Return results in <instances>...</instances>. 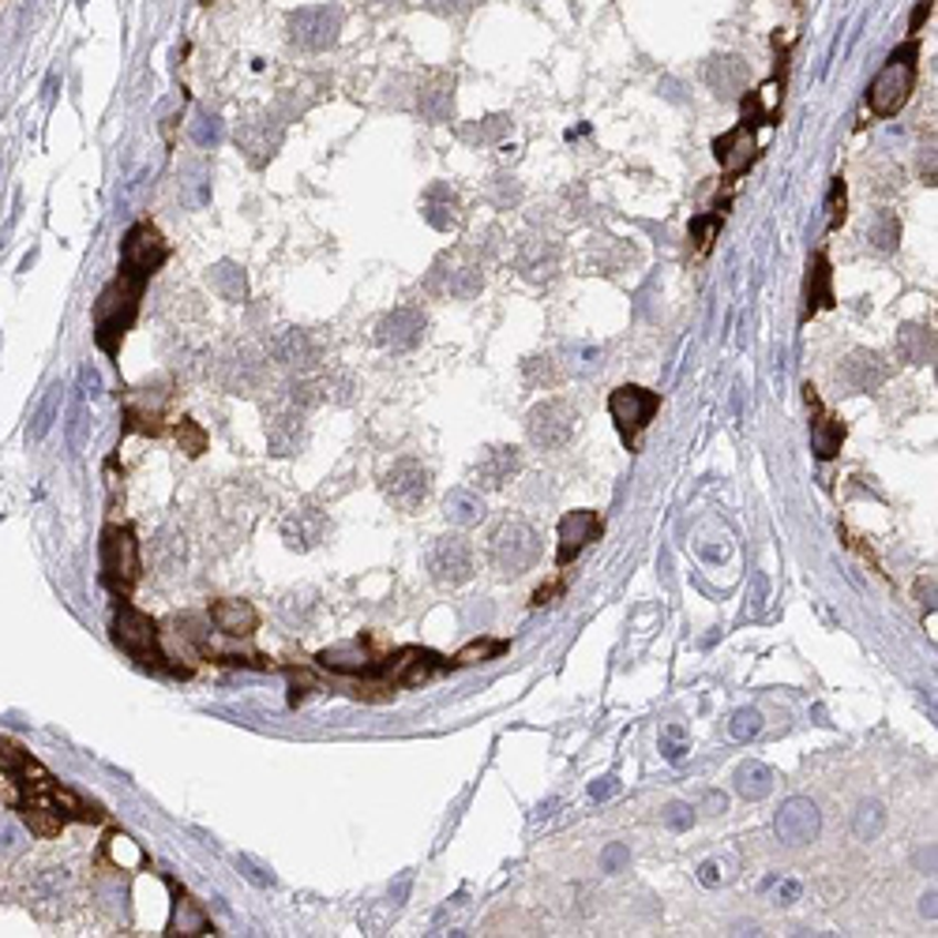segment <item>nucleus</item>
<instances>
[{
	"instance_id": "nucleus-10",
	"label": "nucleus",
	"mask_w": 938,
	"mask_h": 938,
	"mask_svg": "<svg viewBox=\"0 0 938 938\" xmlns=\"http://www.w3.org/2000/svg\"><path fill=\"white\" fill-rule=\"evenodd\" d=\"M429 571L440 586H462L470 582L473 571H477V560H473V545L470 537L462 534H447L440 537L429 548Z\"/></svg>"
},
{
	"instance_id": "nucleus-56",
	"label": "nucleus",
	"mask_w": 938,
	"mask_h": 938,
	"mask_svg": "<svg viewBox=\"0 0 938 938\" xmlns=\"http://www.w3.org/2000/svg\"><path fill=\"white\" fill-rule=\"evenodd\" d=\"M698 883H703V886H721V864H717V860H706V864L698 867Z\"/></svg>"
},
{
	"instance_id": "nucleus-33",
	"label": "nucleus",
	"mask_w": 938,
	"mask_h": 938,
	"mask_svg": "<svg viewBox=\"0 0 938 938\" xmlns=\"http://www.w3.org/2000/svg\"><path fill=\"white\" fill-rule=\"evenodd\" d=\"M211 931V920L207 913L199 908L185 889H177L173 897V920H169V935H207Z\"/></svg>"
},
{
	"instance_id": "nucleus-12",
	"label": "nucleus",
	"mask_w": 938,
	"mask_h": 938,
	"mask_svg": "<svg viewBox=\"0 0 938 938\" xmlns=\"http://www.w3.org/2000/svg\"><path fill=\"white\" fill-rule=\"evenodd\" d=\"M429 488H432L429 485V470H424L421 462H413V459L394 462L391 473H387V481H383V492L391 496V504L402 507V510L421 507L424 499H429Z\"/></svg>"
},
{
	"instance_id": "nucleus-23",
	"label": "nucleus",
	"mask_w": 938,
	"mask_h": 938,
	"mask_svg": "<svg viewBox=\"0 0 938 938\" xmlns=\"http://www.w3.org/2000/svg\"><path fill=\"white\" fill-rule=\"evenodd\" d=\"M518 271H523L529 282H548L556 271H560V244L556 241H526L523 252H518Z\"/></svg>"
},
{
	"instance_id": "nucleus-31",
	"label": "nucleus",
	"mask_w": 938,
	"mask_h": 938,
	"mask_svg": "<svg viewBox=\"0 0 938 938\" xmlns=\"http://www.w3.org/2000/svg\"><path fill=\"white\" fill-rule=\"evenodd\" d=\"M443 515L451 518L454 526L470 529L485 523V499L477 496L473 488H454L447 499H443Z\"/></svg>"
},
{
	"instance_id": "nucleus-27",
	"label": "nucleus",
	"mask_w": 938,
	"mask_h": 938,
	"mask_svg": "<svg viewBox=\"0 0 938 938\" xmlns=\"http://www.w3.org/2000/svg\"><path fill=\"white\" fill-rule=\"evenodd\" d=\"M324 534H327V518L319 515V510H312V507L297 510V515H293L289 523L282 526V537L289 541V548H301V552H308V548L316 541H324Z\"/></svg>"
},
{
	"instance_id": "nucleus-44",
	"label": "nucleus",
	"mask_w": 938,
	"mask_h": 938,
	"mask_svg": "<svg viewBox=\"0 0 938 938\" xmlns=\"http://www.w3.org/2000/svg\"><path fill=\"white\" fill-rule=\"evenodd\" d=\"M758 733H762V714H758V709L744 706V709H736V714L728 717V736H733V740L751 744Z\"/></svg>"
},
{
	"instance_id": "nucleus-58",
	"label": "nucleus",
	"mask_w": 938,
	"mask_h": 938,
	"mask_svg": "<svg viewBox=\"0 0 938 938\" xmlns=\"http://www.w3.org/2000/svg\"><path fill=\"white\" fill-rule=\"evenodd\" d=\"M920 173H924L927 185H935V139L931 144H924V150H920Z\"/></svg>"
},
{
	"instance_id": "nucleus-2",
	"label": "nucleus",
	"mask_w": 938,
	"mask_h": 938,
	"mask_svg": "<svg viewBox=\"0 0 938 938\" xmlns=\"http://www.w3.org/2000/svg\"><path fill=\"white\" fill-rule=\"evenodd\" d=\"M541 560V534L526 518H504L488 537V563L504 578L534 571Z\"/></svg>"
},
{
	"instance_id": "nucleus-24",
	"label": "nucleus",
	"mask_w": 938,
	"mask_h": 938,
	"mask_svg": "<svg viewBox=\"0 0 938 938\" xmlns=\"http://www.w3.org/2000/svg\"><path fill=\"white\" fill-rule=\"evenodd\" d=\"M714 155L728 173H740L744 166H751L755 158V136H751V120H744L740 128H733L728 136H721L714 144Z\"/></svg>"
},
{
	"instance_id": "nucleus-34",
	"label": "nucleus",
	"mask_w": 938,
	"mask_h": 938,
	"mask_svg": "<svg viewBox=\"0 0 938 938\" xmlns=\"http://www.w3.org/2000/svg\"><path fill=\"white\" fill-rule=\"evenodd\" d=\"M102 856L113 871H136L147 864V852L128 837V833H109L106 845H102Z\"/></svg>"
},
{
	"instance_id": "nucleus-52",
	"label": "nucleus",
	"mask_w": 938,
	"mask_h": 938,
	"mask_svg": "<svg viewBox=\"0 0 938 938\" xmlns=\"http://www.w3.org/2000/svg\"><path fill=\"white\" fill-rule=\"evenodd\" d=\"M496 207H515L518 199H523V185L515 181V177H496Z\"/></svg>"
},
{
	"instance_id": "nucleus-61",
	"label": "nucleus",
	"mask_w": 938,
	"mask_h": 938,
	"mask_svg": "<svg viewBox=\"0 0 938 938\" xmlns=\"http://www.w3.org/2000/svg\"><path fill=\"white\" fill-rule=\"evenodd\" d=\"M376 4H391V8H398V4H405V0H376Z\"/></svg>"
},
{
	"instance_id": "nucleus-57",
	"label": "nucleus",
	"mask_w": 938,
	"mask_h": 938,
	"mask_svg": "<svg viewBox=\"0 0 938 938\" xmlns=\"http://www.w3.org/2000/svg\"><path fill=\"white\" fill-rule=\"evenodd\" d=\"M800 902V883L795 878H784L781 886H777V905H795Z\"/></svg>"
},
{
	"instance_id": "nucleus-53",
	"label": "nucleus",
	"mask_w": 938,
	"mask_h": 938,
	"mask_svg": "<svg viewBox=\"0 0 938 938\" xmlns=\"http://www.w3.org/2000/svg\"><path fill=\"white\" fill-rule=\"evenodd\" d=\"M695 811H703V814H725V811H728V795L717 792V789H709L703 800H698Z\"/></svg>"
},
{
	"instance_id": "nucleus-20",
	"label": "nucleus",
	"mask_w": 938,
	"mask_h": 938,
	"mask_svg": "<svg viewBox=\"0 0 938 938\" xmlns=\"http://www.w3.org/2000/svg\"><path fill=\"white\" fill-rule=\"evenodd\" d=\"M808 405H814L811 447H814V454H819L822 462H830L833 454L841 451V443H845V424H841L837 417H830L826 410H822V402H819V394H814V387H808Z\"/></svg>"
},
{
	"instance_id": "nucleus-50",
	"label": "nucleus",
	"mask_w": 938,
	"mask_h": 938,
	"mask_svg": "<svg viewBox=\"0 0 938 938\" xmlns=\"http://www.w3.org/2000/svg\"><path fill=\"white\" fill-rule=\"evenodd\" d=\"M628 864H631V849L623 845V841H612V845L601 852V871H609V875H620Z\"/></svg>"
},
{
	"instance_id": "nucleus-29",
	"label": "nucleus",
	"mask_w": 938,
	"mask_h": 938,
	"mask_svg": "<svg viewBox=\"0 0 938 938\" xmlns=\"http://www.w3.org/2000/svg\"><path fill=\"white\" fill-rule=\"evenodd\" d=\"M236 144H241L252 166H263L278 147V131H271V125H260V120H249V125L236 128Z\"/></svg>"
},
{
	"instance_id": "nucleus-55",
	"label": "nucleus",
	"mask_w": 938,
	"mask_h": 938,
	"mask_svg": "<svg viewBox=\"0 0 938 938\" xmlns=\"http://www.w3.org/2000/svg\"><path fill=\"white\" fill-rule=\"evenodd\" d=\"M615 792H620V777H601V781L590 784V795H593V800H612Z\"/></svg>"
},
{
	"instance_id": "nucleus-4",
	"label": "nucleus",
	"mask_w": 938,
	"mask_h": 938,
	"mask_svg": "<svg viewBox=\"0 0 938 938\" xmlns=\"http://www.w3.org/2000/svg\"><path fill=\"white\" fill-rule=\"evenodd\" d=\"M913 56H916V42H908L905 50H897L886 61V68L875 75V83H871V91H867V106L875 117H894V113H902L905 102L913 98V87H916Z\"/></svg>"
},
{
	"instance_id": "nucleus-3",
	"label": "nucleus",
	"mask_w": 938,
	"mask_h": 938,
	"mask_svg": "<svg viewBox=\"0 0 938 938\" xmlns=\"http://www.w3.org/2000/svg\"><path fill=\"white\" fill-rule=\"evenodd\" d=\"M113 642L128 653V657L144 661L147 668H158V672H181L188 676V668H177L169 665V657L158 650V628L147 612L131 609V604H120L117 615H113Z\"/></svg>"
},
{
	"instance_id": "nucleus-42",
	"label": "nucleus",
	"mask_w": 938,
	"mask_h": 938,
	"mask_svg": "<svg viewBox=\"0 0 938 938\" xmlns=\"http://www.w3.org/2000/svg\"><path fill=\"white\" fill-rule=\"evenodd\" d=\"M507 646L504 642H496V639H477V642H470L466 650H459V657L451 661L454 668H470V665H485V661H492V657H499V653H504Z\"/></svg>"
},
{
	"instance_id": "nucleus-19",
	"label": "nucleus",
	"mask_w": 938,
	"mask_h": 938,
	"mask_svg": "<svg viewBox=\"0 0 938 938\" xmlns=\"http://www.w3.org/2000/svg\"><path fill=\"white\" fill-rule=\"evenodd\" d=\"M417 109H421V117L429 120V125H443V120H451V113H454V75L435 72L432 80L421 87V94H417Z\"/></svg>"
},
{
	"instance_id": "nucleus-39",
	"label": "nucleus",
	"mask_w": 938,
	"mask_h": 938,
	"mask_svg": "<svg viewBox=\"0 0 938 938\" xmlns=\"http://www.w3.org/2000/svg\"><path fill=\"white\" fill-rule=\"evenodd\" d=\"M830 301H833V293H830V263H826V255H814L811 274H808V312L826 308Z\"/></svg>"
},
{
	"instance_id": "nucleus-32",
	"label": "nucleus",
	"mask_w": 938,
	"mask_h": 938,
	"mask_svg": "<svg viewBox=\"0 0 938 938\" xmlns=\"http://www.w3.org/2000/svg\"><path fill=\"white\" fill-rule=\"evenodd\" d=\"M897 349L908 365H931L935 361V330L924 324H905L897 335Z\"/></svg>"
},
{
	"instance_id": "nucleus-9",
	"label": "nucleus",
	"mask_w": 938,
	"mask_h": 938,
	"mask_svg": "<svg viewBox=\"0 0 938 938\" xmlns=\"http://www.w3.org/2000/svg\"><path fill=\"white\" fill-rule=\"evenodd\" d=\"M773 830H777V841H781L784 849L811 845V841L819 837V830H822L819 803L808 800V795H789V800L781 803V811H777Z\"/></svg>"
},
{
	"instance_id": "nucleus-25",
	"label": "nucleus",
	"mask_w": 938,
	"mask_h": 938,
	"mask_svg": "<svg viewBox=\"0 0 938 938\" xmlns=\"http://www.w3.org/2000/svg\"><path fill=\"white\" fill-rule=\"evenodd\" d=\"M319 665L330 668V672H342V676H357V672H361V676H368V672L379 668V657H376V653L368 650V646H361V642H357V646L324 650V653H319Z\"/></svg>"
},
{
	"instance_id": "nucleus-21",
	"label": "nucleus",
	"mask_w": 938,
	"mask_h": 938,
	"mask_svg": "<svg viewBox=\"0 0 938 938\" xmlns=\"http://www.w3.org/2000/svg\"><path fill=\"white\" fill-rule=\"evenodd\" d=\"M421 214H424V222H429L432 230L451 233L454 225L462 222V203H459V196H454V188L443 185V181H435L429 192H424Z\"/></svg>"
},
{
	"instance_id": "nucleus-47",
	"label": "nucleus",
	"mask_w": 938,
	"mask_h": 938,
	"mask_svg": "<svg viewBox=\"0 0 938 938\" xmlns=\"http://www.w3.org/2000/svg\"><path fill=\"white\" fill-rule=\"evenodd\" d=\"M523 372H526V383H529V387H537V383H541V387H556V383H560V372H556V361H552V357H529Z\"/></svg>"
},
{
	"instance_id": "nucleus-49",
	"label": "nucleus",
	"mask_w": 938,
	"mask_h": 938,
	"mask_svg": "<svg viewBox=\"0 0 938 938\" xmlns=\"http://www.w3.org/2000/svg\"><path fill=\"white\" fill-rule=\"evenodd\" d=\"M661 819H665V826L672 833H687L691 822H695V808H691V803H668V808L661 811Z\"/></svg>"
},
{
	"instance_id": "nucleus-15",
	"label": "nucleus",
	"mask_w": 938,
	"mask_h": 938,
	"mask_svg": "<svg viewBox=\"0 0 938 938\" xmlns=\"http://www.w3.org/2000/svg\"><path fill=\"white\" fill-rule=\"evenodd\" d=\"M440 668H443V661L435 657V653L410 646V650L398 653L394 661H387V676L383 679L391 687H421V684H429V679Z\"/></svg>"
},
{
	"instance_id": "nucleus-7",
	"label": "nucleus",
	"mask_w": 938,
	"mask_h": 938,
	"mask_svg": "<svg viewBox=\"0 0 938 938\" xmlns=\"http://www.w3.org/2000/svg\"><path fill=\"white\" fill-rule=\"evenodd\" d=\"M578 432V410L567 398H545L541 405H534L526 417V435L534 447L541 451H560L575 440Z\"/></svg>"
},
{
	"instance_id": "nucleus-40",
	"label": "nucleus",
	"mask_w": 938,
	"mask_h": 938,
	"mask_svg": "<svg viewBox=\"0 0 938 938\" xmlns=\"http://www.w3.org/2000/svg\"><path fill=\"white\" fill-rule=\"evenodd\" d=\"M883 826H886V808L878 800H864L856 814H852V830H856L860 841H875Z\"/></svg>"
},
{
	"instance_id": "nucleus-18",
	"label": "nucleus",
	"mask_w": 938,
	"mask_h": 938,
	"mask_svg": "<svg viewBox=\"0 0 938 938\" xmlns=\"http://www.w3.org/2000/svg\"><path fill=\"white\" fill-rule=\"evenodd\" d=\"M518 470H523V451L518 447H507V443L504 447H488L477 462V488L485 492L504 488Z\"/></svg>"
},
{
	"instance_id": "nucleus-36",
	"label": "nucleus",
	"mask_w": 938,
	"mask_h": 938,
	"mask_svg": "<svg viewBox=\"0 0 938 938\" xmlns=\"http://www.w3.org/2000/svg\"><path fill=\"white\" fill-rule=\"evenodd\" d=\"M510 125H515V120H510L507 113H496V117H485V120H477V125L459 128V136L473 147H492V144H504L510 136Z\"/></svg>"
},
{
	"instance_id": "nucleus-28",
	"label": "nucleus",
	"mask_w": 938,
	"mask_h": 938,
	"mask_svg": "<svg viewBox=\"0 0 938 938\" xmlns=\"http://www.w3.org/2000/svg\"><path fill=\"white\" fill-rule=\"evenodd\" d=\"M733 784H736V792H740L747 803H758V800H766V795L773 792L777 773L766 762H755V758H751V762H744L740 770L733 773Z\"/></svg>"
},
{
	"instance_id": "nucleus-13",
	"label": "nucleus",
	"mask_w": 938,
	"mask_h": 938,
	"mask_svg": "<svg viewBox=\"0 0 938 938\" xmlns=\"http://www.w3.org/2000/svg\"><path fill=\"white\" fill-rule=\"evenodd\" d=\"M601 515L597 510H571V515L560 518V548H556V560H560V567H567L571 560H578V556L590 548L597 537H601Z\"/></svg>"
},
{
	"instance_id": "nucleus-38",
	"label": "nucleus",
	"mask_w": 938,
	"mask_h": 938,
	"mask_svg": "<svg viewBox=\"0 0 938 938\" xmlns=\"http://www.w3.org/2000/svg\"><path fill=\"white\" fill-rule=\"evenodd\" d=\"M23 826L34 833V837H56V833L64 830V819L56 814L53 808H45V803H34L27 800L23 808Z\"/></svg>"
},
{
	"instance_id": "nucleus-22",
	"label": "nucleus",
	"mask_w": 938,
	"mask_h": 938,
	"mask_svg": "<svg viewBox=\"0 0 938 938\" xmlns=\"http://www.w3.org/2000/svg\"><path fill=\"white\" fill-rule=\"evenodd\" d=\"M211 623L230 639H249L260 628V612L252 601H214L211 604Z\"/></svg>"
},
{
	"instance_id": "nucleus-51",
	"label": "nucleus",
	"mask_w": 938,
	"mask_h": 938,
	"mask_svg": "<svg viewBox=\"0 0 938 938\" xmlns=\"http://www.w3.org/2000/svg\"><path fill=\"white\" fill-rule=\"evenodd\" d=\"M421 4L435 15H466L481 4V0H421Z\"/></svg>"
},
{
	"instance_id": "nucleus-5",
	"label": "nucleus",
	"mask_w": 938,
	"mask_h": 938,
	"mask_svg": "<svg viewBox=\"0 0 938 938\" xmlns=\"http://www.w3.org/2000/svg\"><path fill=\"white\" fill-rule=\"evenodd\" d=\"M342 23H346V12L338 4H305L289 12L286 31H289V42L301 45V50L327 53L330 45L338 42V34H342Z\"/></svg>"
},
{
	"instance_id": "nucleus-48",
	"label": "nucleus",
	"mask_w": 938,
	"mask_h": 938,
	"mask_svg": "<svg viewBox=\"0 0 938 938\" xmlns=\"http://www.w3.org/2000/svg\"><path fill=\"white\" fill-rule=\"evenodd\" d=\"M661 755L668 762H679L687 755V728L684 725H665L661 728Z\"/></svg>"
},
{
	"instance_id": "nucleus-45",
	"label": "nucleus",
	"mask_w": 938,
	"mask_h": 938,
	"mask_svg": "<svg viewBox=\"0 0 938 938\" xmlns=\"http://www.w3.org/2000/svg\"><path fill=\"white\" fill-rule=\"evenodd\" d=\"M177 443H181V451L188 459H199V454L207 451V432L199 429L192 417H181V424H177Z\"/></svg>"
},
{
	"instance_id": "nucleus-41",
	"label": "nucleus",
	"mask_w": 938,
	"mask_h": 938,
	"mask_svg": "<svg viewBox=\"0 0 938 938\" xmlns=\"http://www.w3.org/2000/svg\"><path fill=\"white\" fill-rule=\"evenodd\" d=\"M0 770L12 773V777H38V773H45L42 766H38L34 758L23 751V747L12 744V740H4V736H0Z\"/></svg>"
},
{
	"instance_id": "nucleus-16",
	"label": "nucleus",
	"mask_w": 938,
	"mask_h": 938,
	"mask_svg": "<svg viewBox=\"0 0 938 938\" xmlns=\"http://www.w3.org/2000/svg\"><path fill=\"white\" fill-rule=\"evenodd\" d=\"M841 379H845L849 391L871 394L889 379V365L878 354H871V349H852L845 357V365H841Z\"/></svg>"
},
{
	"instance_id": "nucleus-60",
	"label": "nucleus",
	"mask_w": 938,
	"mask_h": 938,
	"mask_svg": "<svg viewBox=\"0 0 938 938\" xmlns=\"http://www.w3.org/2000/svg\"><path fill=\"white\" fill-rule=\"evenodd\" d=\"M920 913H924V916H931V920H935V889H931V894H924V905H920Z\"/></svg>"
},
{
	"instance_id": "nucleus-46",
	"label": "nucleus",
	"mask_w": 938,
	"mask_h": 938,
	"mask_svg": "<svg viewBox=\"0 0 938 938\" xmlns=\"http://www.w3.org/2000/svg\"><path fill=\"white\" fill-rule=\"evenodd\" d=\"M867 177H871V188H875V192H897V188H902L905 181H902V169H897L894 162H875V166H867Z\"/></svg>"
},
{
	"instance_id": "nucleus-6",
	"label": "nucleus",
	"mask_w": 938,
	"mask_h": 938,
	"mask_svg": "<svg viewBox=\"0 0 938 938\" xmlns=\"http://www.w3.org/2000/svg\"><path fill=\"white\" fill-rule=\"evenodd\" d=\"M102 578L113 593L128 597L139 582V545L128 526H109L102 534Z\"/></svg>"
},
{
	"instance_id": "nucleus-14",
	"label": "nucleus",
	"mask_w": 938,
	"mask_h": 938,
	"mask_svg": "<svg viewBox=\"0 0 938 938\" xmlns=\"http://www.w3.org/2000/svg\"><path fill=\"white\" fill-rule=\"evenodd\" d=\"M421 338H424V316H421V308H413V305L387 312L376 327V342L383 349H394V354L421 346Z\"/></svg>"
},
{
	"instance_id": "nucleus-54",
	"label": "nucleus",
	"mask_w": 938,
	"mask_h": 938,
	"mask_svg": "<svg viewBox=\"0 0 938 938\" xmlns=\"http://www.w3.org/2000/svg\"><path fill=\"white\" fill-rule=\"evenodd\" d=\"M916 597L927 612H935V575H920L916 578Z\"/></svg>"
},
{
	"instance_id": "nucleus-35",
	"label": "nucleus",
	"mask_w": 938,
	"mask_h": 938,
	"mask_svg": "<svg viewBox=\"0 0 938 938\" xmlns=\"http://www.w3.org/2000/svg\"><path fill=\"white\" fill-rule=\"evenodd\" d=\"M867 241L875 252L889 255L897 244H902V218H897L894 211H886V207L883 211H875V218L867 222Z\"/></svg>"
},
{
	"instance_id": "nucleus-37",
	"label": "nucleus",
	"mask_w": 938,
	"mask_h": 938,
	"mask_svg": "<svg viewBox=\"0 0 938 938\" xmlns=\"http://www.w3.org/2000/svg\"><path fill=\"white\" fill-rule=\"evenodd\" d=\"M267 440L274 454H293L301 447V417L274 413V421H267Z\"/></svg>"
},
{
	"instance_id": "nucleus-43",
	"label": "nucleus",
	"mask_w": 938,
	"mask_h": 938,
	"mask_svg": "<svg viewBox=\"0 0 938 938\" xmlns=\"http://www.w3.org/2000/svg\"><path fill=\"white\" fill-rule=\"evenodd\" d=\"M225 128H222V117H214V113H196L192 120V144L203 147V150H214L218 144H222Z\"/></svg>"
},
{
	"instance_id": "nucleus-30",
	"label": "nucleus",
	"mask_w": 938,
	"mask_h": 938,
	"mask_svg": "<svg viewBox=\"0 0 938 938\" xmlns=\"http://www.w3.org/2000/svg\"><path fill=\"white\" fill-rule=\"evenodd\" d=\"M207 282H211V289L222 301H230V305H241V301L249 297V274H244V267H236V263H230V260L214 263L211 274H207Z\"/></svg>"
},
{
	"instance_id": "nucleus-1",
	"label": "nucleus",
	"mask_w": 938,
	"mask_h": 938,
	"mask_svg": "<svg viewBox=\"0 0 938 938\" xmlns=\"http://www.w3.org/2000/svg\"><path fill=\"white\" fill-rule=\"evenodd\" d=\"M144 286H147L144 274L120 267L117 278H113L109 286L102 289V297L94 301V338H98V346L106 349L109 357L120 349V338L128 335L131 319H136Z\"/></svg>"
},
{
	"instance_id": "nucleus-26",
	"label": "nucleus",
	"mask_w": 938,
	"mask_h": 938,
	"mask_svg": "<svg viewBox=\"0 0 938 938\" xmlns=\"http://www.w3.org/2000/svg\"><path fill=\"white\" fill-rule=\"evenodd\" d=\"M271 354H274V361H278V365L308 368V365L319 357V349H316V342H312V338L305 335V330L289 327V330H282V335L271 342Z\"/></svg>"
},
{
	"instance_id": "nucleus-17",
	"label": "nucleus",
	"mask_w": 938,
	"mask_h": 938,
	"mask_svg": "<svg viewBox=\"0 0 938 938\" xmlns=\"http://www.w3.org/2000/svg\"><path fill=\"white\" fill-rule=\"evenodd\" d=\"M706 83L721 102H733V98H740L747 91V83H751V68H747L744 56H714L706 68Z\"/></svg>"
},
{
	"instance_id": "nucleus-11",
	"label": "nucleus",
	"mask_w": 938,
	"mask_h": 938,
	"mask_svg": "<svg viewBox=\"0 0 938 938\" xmlns=\"http://www.w3.org/2000/svg\"><path fill=\"white\" fill-rule=\"evenodd\" d=\"M166 260H169L166 236L158 233L150 222L131 225L128 236H125V244H120V267H128V271H136V274H144V278H150V274L162 267Z\"/></svg>"
},
{
	"instance_id": "nucleus-8",
	"label": "nucleus",
	"mask_w": 938,
	"mask_h": 938,
	"mask_svg": "<svg viewBox=\"0 0 938 938\" xmlns=\"http://www.w3.org/2000/svg\"><path fill=\"white\" fill-rule=\"evenodd\" d=\"M657 405H661V398L653 394V391H646V387L628 383V387H615V391H612V398H609V413H612L615 429H620L623 443H628L631 451L642 443V432L650 429V421H653V413H657Z\"/></svg>"
},
{
	"instance_id": "nucleus-59",
	"label": "nucleus",
	"mask_w": 938,
	"mask_h": 938,
	"mask_svg": "<svg viewBox=\"0 0 938 938\" xmlns=\"http://www.w3.org/2000/svg\"><path fill=\"white\" fill-rule=\"evenodd\" d=\"M845 222V185H833V218H830V225H841Z\"/></svg>"
}]
</instances>
